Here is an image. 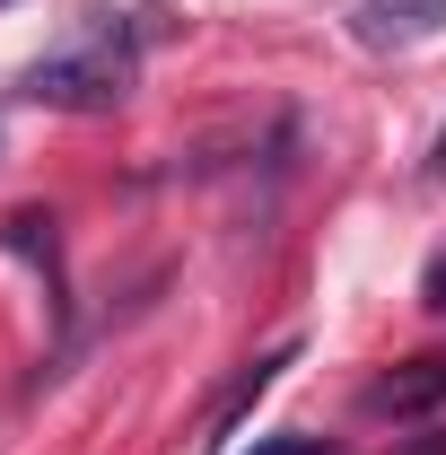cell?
<instances>
[{
    "mask_svg": "<svg viewBox=\"0 0 446 455\" xmlns=\"http://www.w3.org/2000/svg\"><path fill=\"white\" fill-rule=\"evenodd\" d=\"M131 79H140V53H131V27H123V9H88V27H79V44H61L27 70V97L36 106H61V114H106L131 97Z\"/></svg>",
    "mask_w": 446,
    "mask_h": 455,
    "instance_id": "6da1fadb",
    "label": "cell"
},
{
    "mask_svg": "<svg viewBox=\"0 0 446 455\" xmlns=\"http://www.w3.org/2000/svg\"><path fill=\"white\" fill-rule=\"evenodd\" d=\"M438 403H446V359L429 350V359H402L394 377H377L359 395V411L368 420H411V411H438Z\"/></svg>",
    "mask_w": 446,
    "mask_h": 455,
    "instance_id": "7a4b0ae2",
    "label": "cell"
},
{
    "mask_svg": "<svg viewBox=\"0 0 446 455\" xmlns=\"http://www.w3.org/2000/svg\"><path fill=\"white\" fill-rule=\"evenodd\" d=\"M289 359H298V341H280V350H263V359H254V368H245V377H236V386L219 395V411H211V438H202L211 455H219L227 438H236V420H245V411H254V403H263V395L280 386V368H289Z\"/></svg>",
    "mask_w": 446,
    "mask_h": 455,
    "instance_id": "3957f363",
    "label": "cell"
},
{
    "mask_svg": "<svg viewBox=\"0 0 446 455\" xmlns=\"http://www.w3.org/2000/svg\"><path fill=\"white\" fill-rule=\"evenodd\" d=\"M446 27V0H359V36L368 44H420Z\"/></svg>",
    "mask_w": 446,
    "mask_h": 455,
    "instance_id": "277c9868",
    "label": "cell"
},
{
    "mask_svg": "<svg viewBox=\"0 0 446 455\" xmlns=\"http://www.w3.org/2000/svg\"><path fill=\"white\" fill-rule=\"evenodd\" d=\"M254 455H324V438H272V447H254Z\"/></svg>",
    "mask_w": 446,
    "mask_h": 455,
    "instance_id": "5b68a950",
    "label": "cell"
},
{
    "mask_svg": "<svg viewBox=\"0 0 446 455\" xmlns=\"http://www.w3.org/2000/svg\"><path fill=\"white\" fill-rule=\"evenodd\" d=\"M420 455H446V438H429V447H420Z\"/></svg>",
    "mask_w": 446,
    "mask_h": 455,
    "instance_id": "8992f818",
    "label": "cell"
},
{
    "mask_svg": "<svg viewBox=\"0 0 446 455\" xmlns=\"http://www.w3.org/2000/svg\"><path fill=\"white\" fill-rule=\"evenodd\" d=\"M0 9H9V0H0Z\"/></svg>",
    "mask_w": 446,
    "mask_h": 455,
    "instance_id": "52a82bcc",
    "label": "cell"
}]
</instances>
